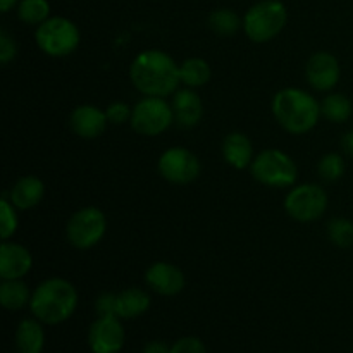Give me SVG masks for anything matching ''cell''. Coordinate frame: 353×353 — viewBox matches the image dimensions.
I'll list each match as a JSON object with an SVG mask.
<instances>
[{
	"instance_id": "obj_1",
	"label": "cell",
	"mask_w": 353,
	"mask_h": 353,
	"mask_svg": "<svg viewBox=\"0 0 353 353\" xmlns=\"http://www.w3.org/2000/svg\"><path fill=\"white\" fill-rule=\"evenodd\" d=\"M130 79L143 97L174 95L181 85L179 64L161 48L140 52L130 65Z\"/></svg>"
},
{
	"instance_id": "obj_2",
	"label": "cell",
	"mask_w": 353,
	"mask_h": 353,
	"mask_svg": "<svg viewBox=\"0 0 353 353\" xmlns=\"http://www.w3.org/2000/svg\"><path fill=\"white\" fill-rule=\"evenodd\" d=\"M271 110L276 123L290 134L309 133L323 117L319 100L299 86L279 90L272 97Z\"/></svg>"
},
{
	"instance_id": "obj_3",
	"label": "cell",
	"mask_w": 353,
	"mask_h": 353,
	"mask_svg": "<svg viewBox=\"0 0 353 353\" xmlns=\"http://www.w3.org/2000/svg\"><path fill=\"white\" fill-rule=\"evenodd\" d=\"M78 307V290L64 278H47L31 293L30 312L47 326L65 323Z\"/></svg>"
},
{
	"instance_id": "obj_4",
	"label": "cell",
	"mask_w": 353,
	"mask_h": 353,
	"mask_svg": "<svg viewBox=\"0 0 353 353\" xmlns=\"http://www.w3.org/2000/svg\"><path fill=\"white\" fill-rule=\"evenodd\" d=\"M288 23V9L281 0H261L243 16V31L254 43L274 40Z\"/></svg>"
},
{
	"instance_id": "obj_5",
	"label": "cell",
	"mask_w": 353,
	"mask_h": 353,
	"mask_svg": "<svg viewBox=\"0 0 353 353\" xmlns=\"http://www.w3.org/2000/svg\"><path fill=\"white\" fill-rule=\"evenodd\" d=\"M250 174L255 181L269 188H292L299 178V168L286 152L265 148L254 157Z\"/></svg>"
},
{
	"instance_id": "obj_6",
	"label": "cell",
	"mask_w": 353,
	"mask_h": 353,
	"mask_svg": "<svg viewBox=\"0 0 353 353\" xmlns=\"http://www.w3.org/2000/svg\"><path fill=\"white\" fill-rule=\"evenodd\" d=\"M34 41L45 55L61 59L76 52L79 41H81V33L74 21L62 16H54L37 26Z\"/></svg>"
},
{
	"instance_id": "obj_7",
	"label": "cell",
	"mask_w": 353,
	"mask_h": 353,
	"mask_svg": "<svg viewBox=\"0 0 353 353\" xmlns=\"http://www.w3.org/2000/svg\"><path fill=\"white\" fill-rule=\"evenodd\" d=\"M327 203H330V199L323 186L316 183H303V185H293L290 188L283 207L293 221L309 224L326 214Z\"/></svg>"
},
{
	"instance_id": "obj_8",
	"label": "cell",
	"mask_w": 353,
	"mask_h": 353,
	"mask_svg": "<svg viewBox=\"0 0 353 353\" xmlns=\"http://www.w3.org/2000/svg\"><path fill=\"white\" fill-rule=\"evenodd\" d=\"M107 233V217L97 207L88 205L76 210L65 224V238L78 250H90L103 240Z\"/></svg>"
},
{
	"instance_id": "obj_9",
	"label": "cell",
	"mask_w": 353,
	"mask_h": 353,
	"mask_svg": "<svg viewBox=\"0 0 353 353\" xmlns=\"http://www.w3.org/2000/svg\"><path fill=\"white\" fill-rule=\"evenodd\" d=\"M130 124L141 137H159L174 124L172 105L162 97H143L133 105Z\"/></svg>"
},
{
	"instance_id": "obj_10",
	"label": "cell",
	"mask_w": 353,
	"mask_h": 353,
	"mask_svg": "<svg viewBox=\"0 0 353 353\" xmlns=\"http://www.w3.org/2000/svg\"><path fill=\"white\" fill-rule=\"evenodd\" d=\"M157 171L171 185H190L202 172L200 159L185 147H171L162 152L157 161Z\"/></svg>"
},
{
	"instance_id": "obj_11",
	"label": "cell",
	"mask_w": 353,
	"mask_h": 353,
	"mask_svg": "<svg viewBox=\"0 0 353 353\" xmlns=\"http://www.w3.org/2000/svg\"><path fill=\"white\" fill-rule=\"evenodd\" d=\"M123 319L116 316L97 317L88 330V345L92 353H119L123 350L126 333Z\"/></svg>"
},
{
	"instance_id": "obj_12",
	"label": "cell",
	"mask_w": 353,
	"mask_h": 353,
	"mask_svg": "<svg viewBox=\"0 0 353 353\" xmlns=\"http://www.w3.org/2000/svg\"><path fill=\"white\" fill-rule=\"evenodd\" d=\"M305 78L316 92H333L341 78L340 62L330 52H316L305 64Z\"/></svg>"
},
{
	"instance_id": "obj_13",
	"label": "cell",
	"mask_w": 353,
	"mask_h": 353,
	"mask_svg": "<svg viewBox=\"0 0 353 353\" xmlns=\"http://www.w3.org/2000/svg\"><path fill=\"white\" fill-rule=\"evenodd\" d=\"M145 283L161 296H176L185 290L186 278L178 265L157 261L145 271Z\"/></svg>"
},
{
	"instance_id": "obj_14",
	"label": "cell",
	"mask_w": 353,
	"mask_h": 353,
	"mask_svg": "<svg viewBox=\"0 0 353 353\" xmlns=\"http://www.w3.org/2000/svg\"><path fill=\"white\" fill-rule=\"evenodd\" d=\"M109 126V119L105 116V110L99 109L92 103H83L72 109L69 114V128L76 137L83 140H95L102 137Z\"/></svg>"
},
{
	"instance_id": "obj_15",
	"label": "cell",
	"mask_w": 353,
	"mask_h": 353,
	"mask_svg": "<svg viewBox=\"0 0 353 353\" xmlns=\"http://www.w3.org/2000/svg\"><path fill=\"white\" fill-rule=\"evenodd\" d=\"M33 268V255L24 245L3 240L0 245V278L23 279Z\"/></svg>"
},
{
	"instance_id": "obj_16",
	"label": "cell",
	"mask_w": 353,
	"mask_h": 353,
	"mask_svg": "<svg viewBox=\"0 0 353 353\" xmlns=\"http://www.w3.org/2000/svg\"><path fill=\"white\" fill-rule=\"evenodd\" d=\"M171 105L174 112V124L183 130H192L202 121L203 102L193 88H179L172 95Z\"/></svg>"
},
{
	"instance_id": "obj_17",
	"label": "cell",
	"mask_w": 353,
	"mask_h": 353,
	"mask_svg": "<svg viewBox=\"0 0 353 353\" xmlns=\"http://www.w3.org/2000/svg\"><path fill=\"white\" fill-rule=\"evenodd\" d=\"M17 210H31L41 203L45 196V185L38 176H21L3 193Z\"/></svg>"
},
{
	"instance_id": "obj_18",
	"label": "cell",
	"mask_w": 353,
	"mask_h": 353,
	"mask_svg": "<svg viewBox=\"0 0 353 353\" xmlns=\"http://www.w3.org/2000/svg\"><path fill=\"white\" fill-rule=\"evenodd\" d=\"M221 155H223L224 162L233 169H238V171L250 169L252 162H254V145L247 134L233 131L224 137L223 145H221Z\"/></svg>"
},
{
	"instance_id": "obj_19",
	"label": "cell",
	"mask_w": 353,
	"mask_h": 353,
	"mask_svg": "<svg viewBox=\"0 0 353 353\" xmlns=\"http://www.w3.org/2000/svg\"><path fill=\"white\" fill-rule=\"evenodd\" d=\"M17 353H41L45 348V331L43 323L37 317H26L17 324L14 334Z\"/></svg>"
},
{
	"instance_id": "obj_20",
	"label": "cell",
	"mask_w": 353,
	"mask_h": 353,
	"mask_svg": "<svg viewBox=\"0 0 353 353\" xmlns=\"http://www.w3.org/2000/svg\"><path fill=\"white\" fill-rule=\"evenodd\" d=\"M152 305V299L145 290L131 286L117 293V317L119 319H137L148 312Z\"/></svg>"
},
{
	"instance_id": "obj_21",
	"label": "cell",
	"mask_w": 353,
	"mask_h": 353,
	"mask_svg": "<svg viewBox=\"0 0 353 353\" xmlns=\"http://www.w3.org/2000/svg\"><path fill=\"white\" fill-rule=\"evenodd\" d=\"M31 290L28 288L23 279H2L0 285V303L6 310L16 312V310L30 307Z\"/></svg>"
},
{
	"instance_id": "obj_22",
	"label": "cell",
	"mask_w": 353,
	"mask_h": 353,
	"mask_svg": "<svg viewBox=\"0 0 353 353\" xmlns=\"http://www.w3.org/2000/svg\"><path fill=\"white\" fill-rule=\"evenodd\" d=\"M179 74H181V83L186 88H202L210 81V71L209 62L203 61L200 57H190L179 64Z\"/></svg>"
},
{
	"instance_id": "obj_23",
	"label": "cell",
	"mask_w": 353,
	"mask_h": 353,
	"mask_svg": "<svg viewBox=\"0 0 353 353\" xmlns=\"http://www.w3.org/2000/svg\"><path fill=\"white\" fill-rule=\"evenodd\" d=\"M321 114L334 124L347 123L353 114V103L343 93H327L321 100Z\"/></svg>"
},
{
	"instance_id": "obj_24",
	"label": "cell",
	"mask_w": 353,
	"mask_h": 353,
	"mask_svg": "<svg viewBox=\"0 0 353 353\" xmlns=\"http://www.w3.org/2000/svg\"><path fill=\"white\" fill-rule=\"evenodd\" d=\"M210 30L217 34V37H233L238 31L243 30V17L238 16L233 9L228 7H221V9L212 10L207 19Z\"/></svg>"
},
{
	"instance_id": "obj_25",
	"label": "cell",
	"mask_w": 353,
	"mask_h": 353,
	"mask_svg": "<svg viewBox=\"0 0 353 353\" xmlns=\"http://www.w3.org/2000/svg\"><path fill=\"white\" fill-rule=\"evenodd\" d=\"M17 17L28 26H40L50 17L48 0H21L16 7Z\"/></svg>"
},
{
	"instance_id": "obj_26",
	"label": "cell",
	"mask_w": 353,
	"mask_h": 353,
	"mask_svg": "<svg viewBox=\"0 0 353 353\" xmlns=\"http://www.w3.org/2000/svg\"><path fill=\"white\" fill-rule=\"evenodd\" d=\"M345 171H347V165H345L343 155L336 152L324 154L317 162V174L327 183H336L338 179L343 178Z\"/></svg>"
},
{
	"instance_id": "obj_27",
	"label": "cell",
	"mask_w": 353,
	"mask_h": 353,
	"mask_svg": "<svg viewBox=\"0 0 353 353\" xmlns=\"http://www.w3.org/2000/svg\"><path fill=\"white\" fill-rule=\"evenodd\" d=\"M327 238L338 248L353 247V223L347 217H333L327 223Z\"/></svg>"
},
{
	"instance_id": "obj_28",
	"label": "cell",
	"mask_w": 353,
	"mask_h": 353,
	"mask_svg": "<svg viewBox=\"0 0 353 353\" xmlns=\"http://www.w3.org/2000/svg\"><path fill=\"white\" fill-rule=\"evenodd\" d=\"M19 228V217H17V209L9 202L7 196L2 195L0 200V238L10 240L16 234Z\"/></svg>"
},
{
	"instance_id": "obj_29",
	"label": "cell",
	"mask_w": 353,
	"mask_h": 353,
	"mask_svg": "<svg viewBox=\"0 0 353 353\" xmlns=\"http://www.w3.org/2000/svg\"><path fill=\"white\" fill-rule=\"evenodd\" d=\"M133 107L128 105L126 102H112L105 107V116L109 119V124L121 126L124 123H130Z\"/></svg>"
},
{
	"instance_id": "obj_30",
	"label": "cell",
	"mask_w": 353,
	"mask_h": 353,
	"mask_svg": "<svg viewBox=\"0 0 353 353\" xmlns=\"http://www.w3.org/2000/svg\"><path fill=\"white\" fill-rule=\"evenodd\" d=\"M95 310L100 317L116 316L117 317V293L105 292L102 295L97 296L95 300Z\"/></svg>"
},
{
	"instance_id": "obj_31",
	"label": "cell",
	"mask_w": 353,
	"mask_h": 353,
	"mask_svg": "<svg viewBox=\"0 0 353 353\" xmlns=\"http://www.w3.org/2000/svg\"><path fill=\"white\" fill-rule=\"evenodd\" d=\"M171 353H207V347L199 338L185 336L172 345Z\"/></svg>"
},
{
	"instance_id": "obj_32",
	"label": "cell",
	"mask_w": 353,
	"mask_h": 353,
	"mask_svg": "<svg viewBox=\"0 0 353 353\" xmlns=\"http://www.w3.org/2000/svg\"><path fill=\"white\" fill-rule=\"evenodd\" d=\"M17 55V45L14 41V38L7 33L6 30L0 31V62L3 65L9 64L10 61H14Z\"/></svg>"
},
{
	"instance_id": "obj_33",
	"label": "cell",
	"mask_w": 353,
	"mask_h": 353,
	"mask_svg": "<svg viewBox=\"0 0 353 353\" xmlns=\"http://www.w3.org/2000/svg\"><path fill=\"white\" fill-rule=\"evenodd\" d=\"M143 353H171V347H168L162 341H150L145 345Z\"/></svg>"
},
{
	"instance_id": "obj_34",
	"label": "cell",
	"mask_w": 353,
	"mask_h": 353,
	"mask_svg": "<svg viewBox=\"0 0 353 353\" xmlns=\"http://www.w3.org/2000/svg\"><path fill=\"white\" fill-rule=\"evenodd\" d=\"M340 145H341V150H343L348 157H353V130L343 134Z\"/></svg>"
},
{
	"instance_id": "obj_35",
	"label": "cell",
	"mask_w": 353,
	"mask_h": 353,
	"mask_svg": "<svg viewBox=\"0 0 353 353\" xmlns=\"http://www.w3.org/2000/svg\"><path fill=\"white\" fill-rule=\"evenodd\" d=\"M19 2L21 0H0V10H2V12H9L10 9L17 7Z\"/></svg>"
},
{
	"instance_id": "obj_36",
	"label": "cell",
	"mask_w": 353,
	"mask_h": 353,
	"mask_svg": "<svg viewBox=\"0 0 353 353\" xmlns=\"http://www.w3.org/2000/svg\"><path fill=\"white\" fill-rule=\"evenodd\" d=\"M285 353H295V352H285Z\"/></svg>"
}]
</instances>
